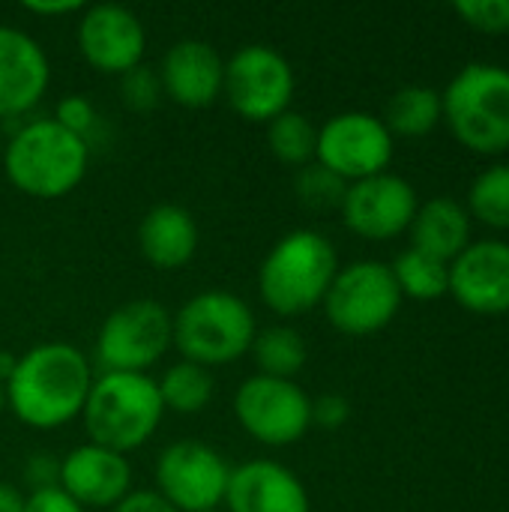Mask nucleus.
Masks as SVG:
<instances>
[{"label":"nucleus","instance_id":"f257e3e1","mask_svg":"<svg viewBox=\"0 0 509 512\" xmlns=\"http://www.w3.org/2000/svg\"><path fill=\"white\" fill-rule=\"evenodd\" d=\"M93 384L90 360L66 342H42L15 360L6 405L33 429H57L81 417Z\"/></svg>","mask_w":509,"mask_h":512},{"label":"nucleus","instance_id":"f03ea898","mask_svg":"<svg viewBox=\"0 0 509 512\" xmlns=\"http://www.w3.org/2000/svg\"><path fill=\"white\" fill-rule=\"evenodd\" d=\"M90 165V144L51 117L30 120L12 132L3 147V171L9 183L42 201L66 198L78 189Z\"/></svg>","mask_w":509,"mask_h":512},{"label":"nucleus","instance_id":"7ed1b4c3","mask_svg":"<svg viewBox=\"0 0 509 512\" xmlns=\"http://www.w3.org/2000/svg\"><path fill=\"white\" fill-rule=\"evenodd\" d=\"M336 273L339 258L333 243L312 228H297L276 240V246L264 255L258 291L270 312L297 318L324 303Z\"/></svg>","mask_w":509,"mask_h":512},{"label":"nucleus","instance_id":"20e7f679","mask_svg":"<svg viewBox=\"0 0 509 512\" xmlns=\"http://www.w3.org/2000/svg\"><path fill=\"white\" fill-rule=\"evenodd\" d=\"M165 414L159 387L150 375L138 372H102L93 378L81 420L90 444L114 453L138 450L153 438Z\"/></svg>","mask_w":509,"mask_h":512},{"label":"nucleus","instance_id":"39448f33","mask_svg":"<svg viewBox=\"0 0 509 512\" xmlns=\"http://www.w3.org/2000/svg\"><path fill=\"white\" fill-rule=\"evenodd\" d=\"M453 138L480 156L509 150V69L468 63L441 93Z\"/></svg>","mask_w":509,"mask_h":512},{"label":"nucleus","instance_id":"423d86ee","mask_svg":"<svg viewBox=\"0 0 509 512\" xmlns=\"http://www.w3.org/2000/svg\"><path fill=\"white\" fill-rule=\"evenodd\" d=\"M174 321V348L186 363L231 366L240 360L258 333L252 309L231 291H201L189 297Z\"/></svg>","mask_w":509,"mask_h":512},{"label":"nucleus","instance_id":"0eeeda50","mask_svg":"<svg viewBox=\"0 0 509 512\" xmlns=\"http://www.w3.org/2000/svg\"><path fill=\"white\" fill-rule=\"evenodd\" d=\"M174 345L171 312L159 300H129L117 306L99 327L96 360L105 372L147 375Z\"/></svg>","mask_w":509,"mask_h":512},{"label":"nucleus","instance_id":"6e6552de","mask_svg":"<svg viewBox=\"0 0 509 512\" xmlns=\"http://www.w3.org/2000/svg\"><path fill=\"white\" fill-rule=\"evenodd\" d=\"M327 321L345 336H375L381 333L402 306V291L393 279L390 264L381 261H354L339 267L327 297Z\"/></svg>","mask_w":509,"mask_h":512},{"label":"nucleus","instance_id":"1a4fd4ad","mask_svg":"<svg viewBox=\"0 0 509 512\" xmlns=\"http://www.w3.org/2000/svg\"><path fill=\"white\" fill-rule=\"evenodd\" d=\"M294 87L297 78L288 57L270 45L252 42L225 60L222 96L243 120L270 123L273 117L285 114L291 108Z\"/></svg>","mask_w":509,"mask_h":512},{"label":"nucleus","instance_id":"9d476101","mask_svg":"<svg viewBox=\"0 0 509 512\" xmlns=\"http://www.w3.org/2000/svg\"><path fill=\"white\" fill-rule=\"evenodd\" d=\"M234 417L258 444L288 447L312 429V399L294 381L252 375L234 393Z\"/></svg>","mask_w":509,"mask_h":512},{"label":"nucleus","instance_id":"9b49d317","mask_svg":"<svg viewBox=\"0 0 509 512\" xmlns=\"http://www.w3.org/2000/svg\"><path fill=\"white\" fill-rule=\"evenodd\" d=\"M393 147V135L381 117L369 111H342L318 129L315 162L345 183H357L384 174Z\"/></svg>","mask_w":509,"mask_h":512},{"label":"nucleus","instance_id":"f8f14e48","mask_svg":"<svg viewBox=\"0 0 509 512\" xmlns=\"http://www.w3.org/2000/svg\"><path fill=\"white\" fill-rule=\"evenodd\" d=\"M231 468L219 450L204 441H177L159 453L156 492L177 512L219 510Z\"/></svg>","mask_w":509,"mask_h":512},{"label":"nucleus","instance_id":"ddd939ff","mask_svg":"<svg viewBox=\"0 0 509 512\" xmlns=\"http://www.w3.org/2000/svg\"><path fill=\"white\" fill-rule=\"evenodd\" d=\"M417 192L399 174H375L357 183H348L342 201L345 225L363 240H393L411 228L417 216Z\"/></svg>","mask_w":509,"mask_h":512},{"label":"nucleus","instance_id":"4468645a","mask_svg":"<svg viewBox=\"0 0 509 512\" xmlns=\"http://www.w3.org/2000/svg\"><path fill=\"white\" fill-rule=\"evenodd\" d=\"M75 36L84 60L105 75H123L144 60L147 30L129 6L120 3L87 6Z\"/></svg>","mask_w":509,"mask_h":512},{"label":"nucleus","instance_id":"2eb2a0df","mask_svg":"<svg viewBox=\"0 0 509 512\" xmlns=\"http://www.w3.org/2000/svg\"><path fill=\"white\" fill-rule=\"evenodd\" d=\"M447 294L474 315H507L509 243L471 240V246L450 264Z\"/></svg>","mask_w":509,"mask_h":512},{"label":"nucleus","instance_id":"dca6fc26","mask_svg":"<svg viewBox=\"0 0 509 512\" xmlns=\"http://www.w3.org/2000/svg\"><path fill=\"white\" fill-rule=\"evenodd\" d=\"M60 489L84 510H114L132 492V465L123 453L87 441L60 459Z\"/></svg>","mask_w":509,"mask_h":512},{"label":"nucleus","instance_id":"f3484780","mask_svg":"<svg viewBox=\"0 0 509 512\" xmlns=\"http://www.w3.org/2000/svg\"><path fill=\"white\" fill-rule=\"evenodd\" d=\"M51 81L45 48L24 30L0 24V120H15L39 105Z\"/></svg>","mask_w":509,"mask_h":512},{"label":"nucleus","instance_id":"a211bd4d","mask_svg":"<svg viewBox=\"0 0 509 512\" xmlns=\"http://www.w3.org/2000/svg\"><path fill=\"white\" fill-rule=\"evenodd\" d=\"M156 72L162 81V93L183 108H210L222 96L225 60L204 39L174 42Z\"/></svg>","mask_w":509,"mask_h":512},{"label":"nucleus","instance_id":"6ab92c4d","mask_svg":"<svg viewBox=\"0 0 509 512\" xmlns=\"http://www.w3.org/2000/svg\"><path fill=\"white\" fill-rule=\"evenodd\" d=\"M222 504H228V512H312L300 477L270 459L231 468Z\"/></svg>","mask_w":509,"mask_h":512},{"label":"nucleus","instance_id":"aec40b11","mask_svg":"<svg viewBox=\"0 0 509 512\" xmlns=\"http://www.w3.org/2000/svg\"><path fill=\"white\" fill-rule=\"evenodd\" d=\"M138 249L156 270H180L198 249L195 216L180 204H156L138 225Z\"/></svg>","mask_w":509,"mask_h":512},{"label":"nucleus","instance_id":"412c9836","mask_svg":"<svg viewBox=\"0 0 509 512\" xmlns=\"http://www.w3.org/2000/svg\"><path fill=\"white\" fill-rule=\"evenodd\" d=\"M411 249L453 264L471 246V213L456 198H432L417 207L411 222Z\"/></svg>","mask_w":509,"mask_h":512},{"label":"nucleus","instance_id":"4be33fe9","mask_svg":"<svg viewBox=\"0 0 509 512\" xmlns=\"http://www.w3.org/2000/svg\"><path fill=\"white\" fill-rule=\"evenodd\" d=\"M444 120V102L435 87L426 84H408L396 90L384 111V126L390 135L402 138H423Z\"/></svg>","mask_w":509,"mask_h":512},{"label":"nucleus","instance_id":"5701e85b","mask_svg":"<svg viewBox=\"0 0 509 512\" xmlns=\"http://www.w3.org/2000/svg\"><path fill=\"white\" fill-rule=\"evenodd\" d=\"M249 351L255 357L258 375L285 378V381H294V375L306 366L309 357L303 336L294 327H282V324L258 330Z\"/></svg>","mask_w":509,"mask_h":512},{"label":"nucleus","instance_id":"b1692460","mask_svg":"<svg viewBox=\"0 0 509 512\" xmlns=\"http://www.w3.org/2000/svg\"><path fill=\"white\" fill-rule=\"evenodd\" d=\"M156 387H159L165 411H174V414H201L213 399L210 369H204L198 363H186V360L165 369V375L156 381Z\"/></svg>","mask_w":509,"mask_h":512},{"label":"nucleus","instance_id":"393cba45","mask_svg":"<svg viewBox=\"0 0 509 512\" xmlns=\"http://www.w3.org/2000/svg\"><path fill=\"white\" fill-rule=\"evenodd\" d=\"M393 279L402 291V297H411V300H438L447 294L450 288V264L420 252V249H405L393 264Z\"/></svg>","mask_w":509,"mask_h":512},{"label":"nucleus","instance_id":"a878e982","mask_svg":"<svg viewBox=\"0 0 509 512\" xmlns=\"http://www.w3.org/2000/svg\"><path fill=\"white\" fill-rule=\"evenodd\" d=\"M267 147L270 153L291 168H303L315 162V147H318V129L312 120L300 111H285L267 123Z\"/></svg>","mask_w":509,"mask_h":512},{"label":"nucleus","instance_id":"bb28decb","mask_svg":"<svg viewBox=\"0 0 509 512\" xmlns=\"http://www.w3.org/2000/svg\"><path fill=\"white\" fill-rule=\"evenodd\" d=\"M468 213L489 228L509 231V165H492L471 183Z\"/></svg>","mask_w":509,"mask_h":512},{"label":"nucleus","instance_id":"cd10ccee","mask_svg":"<svg viewBox=\"0 0 509 512\" xmlns=\"http://www.w3.org/2000/svg\"><path fill=\"white\" fill-rule=\"evenodd\" d=\"M294 189L297 198L309 207V210H336L345 201L348 183L342 177H336L333 171H327L318 162H309L297 171L294 177Z\"/></svg>","mask_w":509,"mask_h":512},{"label":"nucleus","instance_id":"c85d7f7f","mask_svg":"<svg viewBox=\"0 0 509 512\" xmlns=\"http://www.w3.org/2000/svg\"><path fill=\"white\" fill-rule=\"evenodd\" d=\"M162 81L159 72L138 63L135 69L120 75V99L132 108V111H153L162 99Z\"/></svg>","mask_w":509,"mask_h":512},{"label":"nucleus","instance_id":"c756f323","mask_svg":"<svg viewBox=\"0 0 509 512\" xmlns=\"http://www.w3.org/2000/svg\"><path fill=\"white\" fill-rule=\"evenodd\" d=\"M453 9L477 33H509V0H459Z\"/></svg>","mask_w":509,"mask_h":512},{"label":"nucleus","instance_id":"7c9ffc66","mask_svg":"<svg viewBox=\"0 0 509 512\" xmlns=\"http://www.w3.org/2000/svg\"><path fill=\"white\" fill-rule=\"evenodd\" d=\"M51 120L60 123L63 129H69L72 135H78V138H84V141L90 144L93 129H96V123H99V114H96V105H93L87 96L69 93V96H63V99L57 102Z\"/></svg>","mask_w":509,"mask_h":512},{"label":"nucleus","instance_id":"2f4dec72","mask_svg":"<svg viewBox=\"0 0 509 512\" xmlns=\"http://www.w3.org/2000/svg\"><path fill=\"white\" fill-rule=\"evenodd\" d=\"M348 417H351V402L339 393H324L312 402V426L333 432V429H342Z\"/></svg>","mask_w":509,"mask_h":512},{"label":"nucleus","instance_id":"473e14b6","mask_svg":"<svg viewBox=\"0 0 509 512\" xmlns=\"http://www.w3.org/2000/svg\"><path fill=\"white\" fill-rule=\"evenodd\" d=\"M24 483H30L33 492L57 489L60 486V459H54L51 453H33L24 462Z\"/></svg>","mask_w":509,"mask_h":512},{"label":"nucleus","instance_id":"72a5a7b5","mask_svg":"<svg viewBox=\"0 0 509 512\" xmlns=\"http://www.w3.org/2000/svg\"><path fill=\"white\" fill-rule=\"evenodd\" d=\"M24 512H87L81 504H75L60 486L57 489H45V492H33L27 495V507Z\"/></svg>","mask_w":509,"mask_h":512},{"label":"nucleus","instance_id":"f704fd0d","mask_svg":"<svg viewBox=\"0 0 509 512\" xmlns=\"http://www.w3.org/2000/svg\"><path fill=\"white\" fill-rule=\"evenodd\" d=\"M114 512H177L159 492H129Z\"/></svg>","mask_w":509,"mask_h":512},{"label":"nucleus","instance_id":"c9c22d12","mask_svg":"<svg viewBox=\"0 0 509 512\" xmlns=\"http://www.w3.org/2000/svg\"><path fill=\"white\" fill-rule=\"evenodd\" d=\"M21 6H24L27 12H33V15H51V18H57V15H72V12L84 9L81 0H24Z\"/></svg>","mask_w":509,"mask_h":512},{"label":"nucleus","instance_id":"e433bc0d","mask_svg":"<svg viewBox=\"0 0 509 512\" xmlns=\"http://www.w3.org/2000/svg\"><path fill=\"white\" fill-rule=\"evenodd\" d=\"M24 507H27L24 492L12 483L0 480V512H24Z\"/></svg>","mask_w":509,"mask_h":512},{"label":"nucleus","instance_id":"4c0bfd02","mask_svg":"<svg viewBox=\"0 0 509 512\" xmlns=\"http://www.w3.org/2000/svg\"><path fill=\"white\" fill-rule=\"evenodd\" d=\"M15 360H18V357L0 351V384H3V387H6V381H9V375H12V369H15Z\"/></svg>","mask_w":509,"mask_h":512},{"label":"nucleus","instance_id":"58836bf2","mask_svg":"<svg viewBox=\"0 0 509 512\" xmlns=\"http://www.w3.org/2000/svg\"><path fill=\"white\" fill-rule=\"evenodd\" d=\"M6 408V390H3V384H0V411Z\"/></svg>","mask_w":509,"mask_h":512},{"label":"nucleus","instance_id":"ea45409f","mask_svg":"<svg viewBox=\"0 0 509 512\" xmlns=\"http://www.w3.org/2000/svg\"><path fill=\"white\" fill-rule=\"evenodd\" d=\"M3 147H6V141H3V135H0V165H3Z\"/></svg>","mask_w":509,"mask_h":512},{"label":"nucleus","instance_id":"a19ab883","mask_svg":"<svg viewBox=\"0 0 509 512\" xmlns=\"http://www.w3.org/2000/svg\"><path fill=\"white\" fill-rule=\"evenodd\" d=\"M210 512H219V510H210Z\"/></svg>","mask_w":509,"mask_h":512}]
</instances>
